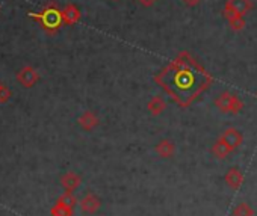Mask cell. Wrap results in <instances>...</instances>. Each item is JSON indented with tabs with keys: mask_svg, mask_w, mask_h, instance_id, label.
I'll use <instances>...</instances> for the list:
<instances>
[{
	"mask_svg": "<svg viewBox=\"0 0 257 216\" xmlns=\"http://www.w3.org/2000/svg\"><path fill=\"white\" fill-rule=\"evenodd\" d=\"M155 80L176 100L179 106L188 107L197 95L212 83V76L185 52L171 61L155 77Z\"/></svg>",
	"mask_w": 257,
	"mask_h": 216,
	"instance_id": "6da1fadb",
	"label": "cell"
},
{
	"mask_svg": "<svg viewBox=\"0 0 257 216\" xmlns=\"http://www.w3.org/2000/svg\"><path fill=\"white\" fill-rule=\"evenodd\" d=\"M31 19L37 20L38 25L47 32V34H55L61 29V26L64 25L62 20V11L56 7V5H49L46 7L41 13H29L28 14Z\"/></svg>",
	"mask_w": 257,
	"mask_h": 216,
	"instance_id": "7a4b0ae2",
	"label": "cell"
},
{
	"mask_svg": "<svg viewBox=\"0 0 257 216\" xmlns=\"http://www.w3.org/2000/svg\"><path fill=\"white\" fill-rule=\"evenodd\" d=\"M215 107L222 114L237 115L243 109V101L237 95L228 91H224L215 98Z\"/></svg>",
	"mask_w": 257,
	"mask_h": 216,
	"instance_id": "3957f363",
	"label": "cell"
},
{
	"mask_svg": "<svg viewBox=\"0 0 257 216\" xmlns=\"http://www.w3.org/2000/svg\"><path fill=\"white\" fill-rule=\"evenodd\" d=\"M222 14H224V17L227 19L228 26L231 28V31L239 32V31H242V29L245 28V19H243V16H240L239 13H236L227 2H225V5H224Z\"/></svg>",
	"mask_w": 257,
	"mask_h": 216,
	"instance_id": "277c9868",
	"label": "cell"
},
{
	"mask_svg": "<svg viewBox=\"0 0 257 216\" xmlns=\"http://www.w3.org/2000/svg\"><path fill=\"white\" fill-rule=\"evenodd\" d=\"M17 80L25 86V88H31L34 86L38 80H40V73L31 67V65H26L23 67L19 73H17Z\"/></svg>",
	"mask_w": 257,
	"mask_h": 216,
	"instance_id": "5b68a950",
	"label": "cell"
},
{
	"mask_svg": "<svg viewBox=\"0 0 257 216\" xmlns=\"http://www.w3.org/2000/svg\"><path fill=\"white\" fill-rule=\"evenodd\" d=\"M221 139L231 148V150H236L240 144H242V141H243V136H242V133L237 130V129H234V127H228V129H225L224 130V133L221 135Z\"/></svg>",
	"mask_w": 257,
	"mask_h": 216,
	"instance_id": "8992f818",
	"label": "cell"
},
{
	"mask_svg": "<svg viewBox=\"0 0 257 216\" xmlns=\"http://www.w3.org/2000/svg\"><path fill=\"white\" fill-rule=\"evenodd\" d=\"M224 180H225V183H227V186L230 189L237 190V189H240V186L243 183V174L240 172L239 168L233 166V168H228V171L224 175Z\"/></svg>",
	"mask_w": 257,
	"mask_h": 216,
	"instance_id": "52a82bcc",
	"label": "cell"
},
{
	"mask_svg": "<svg viewBox=\"0 0 257 216\" xmlns=\"http://www.w3.org/2000/svg\"><path fill=\"white\" fill-rule=\"evenodd\" d=\"M80 19H82V13H80V10H79L76 5L70 4V5H67V7L62 10V20H64V25H67V26H74V25H77V23L80 22Z\"/></svg>",
	"mask_w": 257,
	"mask_h": 216,
	"instance_id": "ba28073f",
	"label": "cell"
},
{
	"mask_svg": "<svg viewBox=\"0 0 257 216\" xmlns=\"http://www.w3.org/2000/svg\"><path fill=\"white\" fill-rule=\"evenodd\" d=\"M77 123H79V126L85 130V132H91V130H94L97 126H98V117L92 112V111H85L80 117H79V120H77Z\"/></svg>",
	"mask_w": 257,
	"mask_h": 216,
	"instance_id": "9c48e42d",
	"label": "cell"
},
{
	"mask_svg": "<svg viewBox=\"0 0 257 216\" xmlns=\"http://www.w3.org/2000/svg\"><path fill=\"white\" fill-rule=\"evenodd\" d=\"M101 205V201L97 198V195L94 193H86L82 199H80V208L85 211V213H95Z\"/></svg>",
	"mask_w": 257,
	"mask_h": 216,
	"instance_id": "30bf717a",
	"label": "cell"
},
{
	"mask_svg": "<svg viewBox=\"0 0 257 216\" xmlns=\"http://www.w3.org/2000/svg\"><path fill=\"white\" fill-rule=\"evenodd\" d=\"M155 150H156V153H158L161 157L170 159V157H173L174 153H176V145H174V142L170 141V139H161V141L156 144Z\"/></svg>",
	"mask_w": 257,
	"mask_h": 216,
	"instance_id": "8fae6325",
	"label": "cell"
},
{
	"mask_svg": "<svg viewBox=\"0 0 257 216\" xmlns=\"http://www.w3.org/2000/svg\"><path fill=\"white\" fill-rule=\"evenodd\" d=\"M147 109H149V112H150L153 117H159V115L164 114V111L167 109V103H165V100H164L162 97L156 95V97H153V98L149 100V103H147Z\"/></svg>",
	"mask_w": 257,
	"mask_h": 216,
	"instance_id": "7c38bea8",
	"label": "cell"
},
{
	"mask_svg": "<svg viewBox=\"0 0 257 216\" xmlns=\"http://www.w3.org/2000/svg\"><path fill=\"white\" fill-rule=\"evenodd\" d=\"M61 183L62 186L67 189V192H73L74 189H77L82 183L80 177L74 172H67L62 178H61Z\"/></svg>",
	"mask_w": 257,
	"mask_h": 216,
	"instance_id": "4fadbf2b",
	"label": "cell"
},
{
	"mask_svg": "<svg viewBox=\"0 0 257 216\" xmlns=\"http://www.w3.org/2000/svg\"><path fill=\"white\" fill-rule=\"evenodd\" d=\"M231 151H233V150H231L221 138L216 139V142L212 145V154H213L216 159H225Z\"/></svg>",
	"mask_w": 257,
	"mask_h": 216,
	"instance_id": "5bb4252c",
	"label": "cell"
},
{
	"mask_svg": "<svg viewBox=\"0 0 257 216\" xmlns=\"http://www.w3.org/2000/svg\"><path fill=\"white\" fill-rule=\"evenodd\" d=\"M227 4L240 16H245L246 13H249L252 10L251 0H227Z\"/></svg>",
	"mask_w": 257,
	"mask_h": 216,
	"instance_id": "9a60e30c",
	"label": "cell"
},
{
	"mask_svg": "<svg viewBox=\"0 0 257 216\" xmlns=\"http://www.w3.org/2000/svg\"><path fill=\"white\" fill-rule=\"evenodd\" d=\"M233 216H254V210L251 208L249 204L240 202V204H237V205L234 207Z\"/></svg>",
	"mask_w": 257,
	"mask_h": 216,
	"instance_id": "2e32d148",
	"label": "cell"
},
{
	"mask_svg": "<svg viewBox=\"0 0 257 216\" xmlns=\"http://www.w3.org/2000/svg\"><path fill=\"white\" fill-rule=\"evenodd\" d=\"M52 213H53V216H71L73 214V208L61 204V202H58Z\"/></svg>",
	"mask_w": 257,
	"mask_h": 216,
	"instance_id": "e0dca14e",
	"label": "cell"
},
{
	"mask_svg": "<svg viewBox=\"0 0 257 216\" xmlns=\"http://www.w3.org/2000/svg\"><path fill=\"white\" fill-rule=\"evenodd\" d=\"M59 202L64 204V205H67V207L74 208V205H76V198H74V195H73L71 192H65V193L59 198Z\"/></svg>",
	"mask_w": 257,
	"mask_h": 216,
	"instance_id": "ac0fdd59",
	"label": "cell"
},
{
	"mask_svg": "<svg viewBox=\"0 0 257 216\" xmlns=\"http://www.w3.org/2000/svg\"><path fill=\"white\" fill-rule=\"evenodd\" d=\"M10 98H11V89L4 85L0 88V103H7Z\"/></svg>",
	"mask_w": 257,
	"mask_h": 216,
	"instance_id": "d6986e66",
	"label": "cell"
},
{
	"mask_svg": "<svg viewBox=\"0 0 257 216\" xmlns=\"http://www.w3.org/2000/svg\"><path fill=\"white\" fill-rule=\"evenodd\" d=\"M137 2L141 4L144 8H150V7H153V5L158 2V0H137Z\"/></svg>",
	"mask_w": 257,
	"mask_h": 216,
	"instance_id": "ffe728a7",
	"label": "cell"
},
{
	"mask_svg": "<svg viewBox=\"0 0 257 216\" xmlns=\"http://www.w3.org/2000/svg\"><path fill=\"white\" fill-rule=\"evenodd\" d=\"M182 2H183L186 7H189V8H194V7H197V5L201 4V0H182Z\"/></svg>",
	"mask_w": 257,
	"mask_h": 216,
	"instance_id": "44dd1931",
	"label": "cell"
},
{
	"mask_svg": "<svg viewBox=\"0 0 257 216\" xmlns=\"http://www.w3.org/2000/svg\"><path fill=\"white\" fill-rule=\"evenodd\" d=\"M2 86H4V83H2V82H0V88H2Z\"/></svg>",
	"mask_w": 257,
	"mask_h": 216,
	"instance_id": "7402d4cb",
	"label": "cell"
},
{
	"mask_svg": "<svg viewBox=\"0 0 257 216\" xmlns=\"http://www.w3.org/2000/svg\"><path fill=\"white\" fill-rule=\"evenodd\" d=\"M255 95H257V94H255Z\"/></svg>",
	"mask_w": 257,
	"mask_h": 216,
	"instance_id": "603a6c76",
	"label": "cell"
}]
</instances>
